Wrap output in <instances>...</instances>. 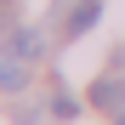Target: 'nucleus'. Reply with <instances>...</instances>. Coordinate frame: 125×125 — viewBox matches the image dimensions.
<instances>
[{
	"label": "nucleus",
	"mask_w": 125,
	"mask_h": 125,
	"mask_svg": "<svg viewBox=\"0 0 125 125\" xmlns=\"http://www.w3.org/2000/svg\"><path fill=\"white\" fill-rule=\"evenodd\" d=\"M40 51H46L40 29H23V23H17V29H11V40H6V57H23V62H34Z\"/></svg>",
	"instance_id": "obj_1"
},
{
	"label": "nucleus",
	"mask_w": 125,
	"mask_h": 125,
	"mask_svg": "<svg viewBox=\"0 0 125 125\" xmlns=\"http://www.w3.org/2000/svg\"><path fill=\"white\" fill-rule=\"evenodd\" d=\"M97 17H102V6H97V0H80V6L68 11V34H85Z\"/></svg>",
	"instance_id": "obj_3"
},
{
	"label": "nucleus",
	"mask_w": 125,
	"mask_h": 125,
	"mask_svg": "<svg viewBox=\"0 0 125 125\" xmlns=\"http://www.w3.org/2000/svg\"><path fill=\"white\" fill-rule=\"evenodd\" d=\"M29 85V62L23 57H0V91H23Z\"/></svg>",
	"instance_id": "obj_2"
},
{
	"label": "nucleus",
	"mask_w": 125,
	"mask_h": 125,
	"mask_svg": "<svg viewBox=\"0 0 125 125\" xmlns=\"http://www.w3.org/2000/svg\"><path fill=\"white\" fill-rule=\"evenodd\" d=\"M11 11H17V0H0V23H11Z\"/></svg>",
	"instance_id": "obj_6"
},
{
	"label": "nucleus",
	"mask_w": 125,
	"mask_h": 125,
	"mask_svg": "<svg viewBox=\"0 0 125 125\" xmlns=\"http://www.w3.org/2000/svg\"><path fill=\"white\" fill-rule=\"evenodd\" d=\"M91 102H102V108H119V102H125V80H97Z\"/></svg>",
	"instance_id": "obj_4"
},
{
	"label": "nucleus",
	"mask_w": 125,
	"mask_h": 125,
	"mask_svg": "<svg viewBox=\"0 0 125 125\" xmlns=\"http://www.w3.org/2000/svg\"><path fill=\"white\" fill-rule=\"evenodd\" d=\"M51 114H57V119H80V97H68V91H62V97L51 102Z\"/></svg>",
	"instance_id": "obj_5"
},
{
	"label": "nucleus",
	"mask_w": 125,
	"mask_h": 125,
	"mask_svg": "<svg viewBox=\"0 0 125 125\" xmlns=\"http://www.w3.org/2000/svg\"><path fill=\"white\" fill-rule=\"evenodd\" d=\"M114 125H125V114H119V119H114Z\"/></svg>",
	"instance_id": "obj_7"
}]
</instances>
